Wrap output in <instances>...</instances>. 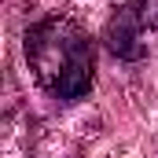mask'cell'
<instances>
[{
	"label": "cell",
	"instance_id": "obj_1",
	"mask_svg": "<svg viewBox=\"0 0 158 158\" xmlns=\"http://www.w3.org/2000/svg\"><path fill=\"white\" fill-rule=\"evenodd\" d=\"M143 22H140V15H136V7L132 4H125L114 11V19L107 22V30H103V40H107V48L125 59V63H136V59H143V52H147V44H143Z\"/></svg>",
	"mask_w": 158,
	"mask_h": 158
},
{
	"label": "cell",
	"instance_id": "obj_2",
	"mask_svg": "<svg viewBox=\"0 0 158 158\" xmlns=\"http://www.w3.org/2000/svg\"><path fill=\"white\" fill-rule=\"evenodd\" d=\"M132 7H136L143 30H155L158 26V0H132Z\"/></svg>",
	"mask_w": 158,
	"mask_h": 158
}]
</instances>
